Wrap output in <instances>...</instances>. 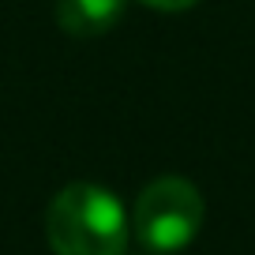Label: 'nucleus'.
<instances>
[{
    "label": "nucleus",
    "instance_id": "1",
    "mask_svg": "<svg viewBox=\"0 0 255 255\" xmlns=\"http://www.w3.org/2000/svg\"><path fill=\"white\" fill-rule=\"evenodd\" d=\"M45 237L53 255H124L128 214L109 188L79 180L53 195Z\"/></svg>",
    "mask_w": 255,
    "mask_h": 255
},
{
    "label": "nucleus",
    "instance_id": "2",
    "mask_svg": "<svg viewBox=\"0 0 255 255\" xmlns=\"http://www.w3.org/2000/svg\"><path fill=\"white\" fill-rule=\"evenodd\" d=\"M203 214H207V207H203V195L191 180L158 176L139 191L135 210H131V229L150 252L173 255L195 240Z\"/></svg>",
    "mask_w": 255,
    "mask_h": 255
},
{
    "label": "nucleus",
    "instance_id": "3",
    "mask_svg": "<svg viewBox=\"0 0 255 255\" xmlns=\"http://www.w3.org/2000/svg\"><path fill=\"white\" fill-rule=\"evenodd\" d=\"M124 15V0H56V23L72 38L109 34Z\"/></svg>",
    "mask_w": 255,
    "mask_h": 255
},
{
    "label": "nucleus",
    "instance_id": "4",
    "mask_svg": "<svg viewBox=\"0 0 255 255\" xmlns=\"http://www.w3.org/2000/svg\"><path fill=\"white\" fill-rule=\"evenodd\" d=\"M139 4H146V8H154V11H188V8H195L199 0H139Z\"/></svg>",
    "mask_w": 255,
    "mask_h": 255
}]
</instances>
